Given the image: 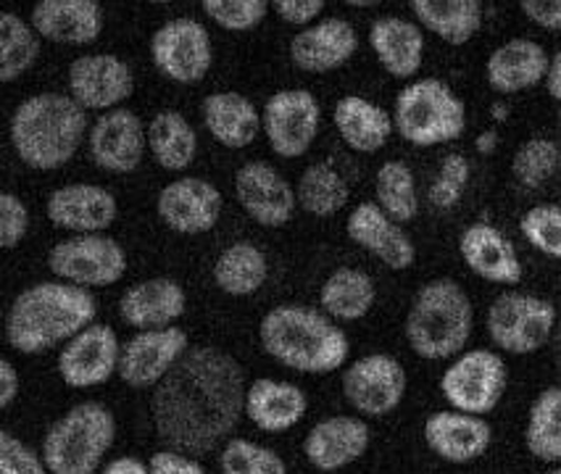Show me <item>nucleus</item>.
<instances>
[{"mask_svg": "<svg viewBox=\"0 0 561 474\" xmlns=\"http://www.w3.org/2000/svg\"><path fill=\"white\" fill-rule=\"evenodd\" d=\"M266 277H270V264L264 251L248 240L227 245L214 262V282L221 293L232 298L253 296L266 282Z\"/></svg>", "mask_w": 561, "mask_h": 474, "instance_id": "obj_36", "label": "nucleus"}, {"mask_svg": "<svg viewBox=\"0 0 561 474\" xmlns=\"http://www.w3.org/2000/svg\"><path fill=\"white\" fill-rule=\"evenodd\" d=\"M485 327L499 350L512 356H533L557 335L559 309L548 298L506 290L488 307Z\"/></svg>", "mask_w": 561, "mask_h": 474, "instance_id": "obj_8", "label": "nucleus"}, {"mask_svg": "<svg viewBox=\"0 0 561 474\" xmlns=\"http://www.w3.org/2000/svg\"><path fill=\"white\" fill-rule=\"evenodd\" d=\"M234 198L261 227H285L293 219L298 196L283 174L266 161H248L234 174Z\"/></svg>", "mask_w": 561, "mask_h": 474, "instance_id": "obj_19", "label": "nucleus"}, {"mask_svg": "<svg viewBox=\"0 0 561 474\" xmlns=\"http://www.w3.org/2000/svg\"><path fill=\"white\" fill-rule=\"evenodd\" d=\"M296 196L298 206L311 217H335L348 204V185L337 169H332L328 161H319L301 174Z\"/></svg>", "mask_w": 561, "mask_h": 474, "instance_id": "obj_40", "label": "nucleus"}, {"mask_svg": "<svg viewBox=\"0 0 561 474\" xmlns=\"http://www.w3.org/2000/svg\"><path fill=\"white\" fill-rule=\"evenodd\" d=\"M116 440V419L98 401L71 406L48 427L43 459L50 474H98Z\"/></svg>", "mask_w": 561, "mask_h": 474, "instance_id": "obj_6", "label": "nucleus"}, {"mask_svg": "<svg viewBox=\"0 0 561 474\" xmlns=\"http://www.w3.org/2000/svg\"><path fill=\"white\" fill-rule=\"evenodd\" d=\"M0 474H50L45 459L32 451L27 443L11 435L9 430L0 432Z\"/></svg>", "mask_w": 561, "mask_h": 474, "instance_id": "obj_46", "label": "nucleus"}, {"mask_svg": "<svg viewBox=\"0 0 561 474\" xmlns=\"http://www.w3.org/2000/svg\"><path fill=\"white\" fill-rule=\"evenodd\" d=\"M272 9L285 24L306 30L317 24V19L322 16L324 0H274Z\"/></svg>", "mask_w": 561, "mask_h": 474, "instance_id": "obj_48", "label": "nucleus"}, {"mask_svg": "<svg viewBox=\"0 0 561 474\" xmlns=\"http://www.w3.org/2000/svg\"><path fill=\"white\" fill-rule=\"evenodd\" d=\"M375 204L398 224L414 222L420 213L416 180L407 161H385L375 177Z\"/></svg>", "mask_w": 561, "mask_h": 474, "instance_id": "obj_39", "label": "nucleus"}, {"mask_svg": "<svg viewBox=\"0 0 561 474\" xmlns=\"http://www.w3.org/2000/svg\"><path fill=\"white\" fill-rule=\"evenodd\" d=\"M506 114H508V108L504 106V103H495V106H493V116H495V119L504 122Z\"/></svg>", "mask_w": 561, "mask_h": 474, "instance_id": "obj_56", "label": "nucleus"}, {"mask_svg": "<svg viewBox=\"0 0 561 474\" xmlns=\"http://www.w3.org/2000/svg\"><path fill=\"white\" fill-rule=\"evenodd\" d=\"M377 301L375 279L367 271L354 269V266H341L324 279L319 290V307L332 320L356 322L369 314Z\"/></svg>", "mask_w": 561, "mask_h": 474, "instance_id": "obj_34", "label": "nucleus"}, {"mask_svg": "<svg viewBox=\"0 0 561 474\" xmlns=\"http://www.w3.org/2000/svg\"><path fill=\"white\" fill-rule=\"evenodd\" d=\"M332 122H335L337 135L345 146L356 153H377L388 146L396 129L393 114H388L364 95H343L335 103Z\"/></svg>", "mask_w": 561, "mask_h": 474, "instance_id": "obj_32", "label": "nucleus"}, {"mask_svg": "<svg viewBox=\"0 0 561 474\" xmlns=\"http://www.w3.org/2000/svg\"><path fill=\"white\" fill-rule=\"evenodd\" d=\"M30 232V211L14 193H0V245L14 251Z\"/></svg>", "mask_w": 561, "mask_h": 474, "instance_id": "obj_47", "label": "nucleus"}, {"mask_svg": "<svg viewBox=\"0 0 561 474\" xmlns=\"http://www.w3.org/2000/svg\"><path fill=\"white\" fill-rule=\"evenodd\" d=\"M204 14L227 32H251L264 22L272 5L266 0H204Z\"/></svg>", "mask_w": 561, "mask_h": 474, "instance_id": "obj_44", "label": "nucleus"}, {"mask_svg": "<svg viewBox=\"0 0 561 474\" xmlns=\"http://www.w3.org/2000/svg\"><path fill=\"white\" fill-rule=\"evenodd\" d=\"M474 327V309L456 279H430L416 290L407 314L409 348L425 361H446L465 354Z\"/></svg>", "mask_w": 561, "mask_h": 474, "instance_id": "obj_5", "label": "nucleus"}, {"mask_svg": "<svg viewBox=\"0 0 561 474\" xmlns=\"http://www.w3.org/2000/svg\"><path fill=\"white\" fill-rule=\"evenodd\" d=\"M151 58L167 80L178 84H198L206 80L214 63L211 35L198 19H172L153 32Z\"/></svg>", "mask_w": 561, "mask_h": 474, "instance_id": "obj_12", "label": "nucleus"}, {"mask_svg": "<svg viewBox=\"0 0 561 474\" xmlns=\"http://www.w3.org/2000/svg\"><path fill=\"white\" fill-rule=\"evenodd\" d=\"M546 474H561V466H557V470H551V472H546Z\"/></svg>", "mask_w": 561, "mask_h": 474, "instance_id": "obj_58", "label": "nucleus"}, {"mask_svg": "<svg viewBox=\"0 0 561 474\" xmlns=\"http://www.w3.org/2000/svg\"><path fill=\"white\" fill-rule=\"evenodd\" d=\"M101 474H151V466L137 456H119L108 461V464L101 470Z\"/></svg>", "mask_w": 561, "mask_h": 474, "instance_id": "obj_52", "label": "nucleus"}, {"mask_svg": "<svg viewBox=\"0 0 561 474\" xmlns=\"http://www.w3.org/2000/svg\"><path fill=\"white\" fill-rule=\"evenodd\" d=\"M187 350H191V337L185 330H140L122 346V382L135 391H156Z\"/></svg>", "mask_w": 561, "mask_h": 474, "instance_id": "obj_14", "label": "nucleus"}, {"mask_svg": "<svg viewBox=\"0 0 561 474\" xmlns=\"http://www.w3.org/2000/svg\"><path fill=\"white\" fill-rule=\"evenodd\" d=\"M221 474H288V466L272 448L245 438L227 440L219 453Z\"/></svg>", "mask_w": 561, "mask_h": 474, "instance_id": "obj_42", "label": "nucleus"}, {"mask_svg": "<svg viewBox=\"0 0 561 474\" xmlns=\"http://www.w3.org/2000/svg\"><path fill=\"white\" fill-rule=\"evenodd\" d=\"M553 354H557V367H559V372H561V320H559L557 335H553Z\"/></svg>", "mask_w": 561, "mask_h": 474, "instance_id": "obj_55", "label": "nucleus"}, {"mask_svg": "<svg viewBox=\"0 0 561 474\" xmlns=\"http://www.w3.org/2000/svg\"><path fill=\"white\" fill-rule=\"evenodd\" d=\"M369 45L393 80H414L425 61V32L403 16H380L369 27Z\"/></svg>", "mask_w": 561, "mask_h": 474, "instance_id": "obj_29", "label": "nucleus"}, {"mask_svg": "<svg viewBox=\"0 0 561 474\" xmlns=\"http://www.w3.org/2000/svg\"><path fill=\"white\" fill-rule=\"evenodd\" d=\"M548 67L551 58L543 45L530 37H512L488 56L485 77L499 95H514L546 82Z\"/></svg>", "mask_w": 561, "mask_h": 474, "instance_id": "obj_28", "label": "nucleus"}, {"mask_svg": "<svg viewBox=\"0 0 561 474\" xmlns=\"http://www.w3.org/2000/svg\"><path fill=\"white\" fill-rule=\"evenodd\" d=\"M266 356L301 374H332L351 354L348 335L332 316L301 303H283L266 311L259 324Z\"/></svg>", "mask_w": 561, "mask_h": 474, "instance_id": "obj_3", "label": "nucleus"}, {"mask_svg": "<svg viewBox=\"0 0 561 474\" xmlns=\"http://www.w3.org/2000/svg\"><path fill=\"white\" fill-rule=\"evenodd\" d=\"M48 269L80 288H108L127 275V253L106 232L71 235L50 248Z\"/></svg>", "mask_w": 561, "mask_h": 474, "instance_id": "obj_10", "label": "nucleus"}, {"mask_svg": "<svg viewBox=\"0 0 561 474\" xmlns=\"http://www.w3.org/2000/svg\"><path fill=\"white\" fill-rule=\"evenodd\" d=\"M407 369L390 354H367L343 372V395L362 417L393 414L407 395Z\"/></svg>", "mask_w": 561, "mask_h": 474, "instance_id": "obj_13", "label": "nucleus"}, {"mask_svg": "<svg viewBox=\"0 0 561 474\" xmlns=\"http://www.w3.org/2000/svg\"><path fill=\"white\" fill-rule=\"evenodd\" d=\"M469 161L461 153H448L446 159L440 161L438 174H435L433 185L427 190V200L435 206V209L448 211L459 204L461 196H465L469 185Z\"/></svg>", "mask_w": 561, "mask_h": 474, "instance_id": "obj_45", "label": "nucleus"}, {"mask_svg": "<svg viewBox=\"0 0 561 474\" xmlns=\"http://www.w3.org/2000/svg\"><path fill=\"white\" fill-rule=\"evenodd\" d=\"M41 41L90 45L103 32V9L95 0H41L30 14Z\"/></svg>", "mask_w": 561, "mask_h": 474, "instance_id": "obj_25", "label": "nucleus"}, {"mask_svg": "<svg viewBox=\"0 0 561 474\" xmlns=\"http://www.w3.org/2000/svg\"><path fill=\"white\" fill-rule=\"evenodd\" d=\"M508 369L504 356L491 348H469L446 367L440 393L454 412L488 417L504 401Z\"/></svg>", "mask_w": 561, "mask_h": 474, "instance_id": "obj_9", "label": "nucleus"}, {"mask_svg": "<svg viewBox=\"0 0 561 474\" xmlns=\"http://www.w3.org/2000/svg\"><path fill=\"white\" fill-rule=\"evenodd\" d=\"M396 132L414 148H435L459 140L467 129V106L451 84L438 77L411 80L396 95Z\"/></svg>", "mask_w": 561, "mask_h": 474, "instance_id": "obj_7", "label": "nucleus"}, {"mask_svg": "<svg viewBox=\"0 0 561 474\" xmlns=\"http://www.w3.org/2000/svg\"><path fill=\"white\" fill-rule=\"evenodd\" d=\"M309 412V398L298 385L272 377H259L248 385L245 393V417L261 432H288L301 425Z\"/></svg>", "mask_w": 561, "mask_h": 474, "instance_id": "obj_30", "label": "nucleus"}, {"mask_svg": "<svg viewBox=\"0 0 561 474\" xmlns=\"http://www.w3.org/2000/svg\"><path fill=\"white\" fill-rule=\"evenodd\" d=\"M9 135L24 166L56 172L82 148L88 135V112L64 93L30 95L11 116Z\"/></svg>", "mask_w": 561, "mask_h": 474, "instance_id": "obj_4", "label": "nucleus"}, {"mask_svg": "<svg viewBox=\"0 0 561 474\" xmlns=\"http://www.w3.org/2000/svg\"><path fill=\"white\" fill-rule=\"evenodd\" d=\"M459 253L469 271L485 282L517 285L525 275L512 240L488 222H474L461 232Z\"/></svg>", "mask_w": 561, "mask_h": 474, "instance_id": "obj_26", "label": "nucleus"}, {"mask_svg": "<svg viewBox=\"0 0 561 474\" xmlns=\"http://www.w3.org/2000/svg\"><path fill=\"white\" fill-rule=\"evenodd\" d=\"M201 114H204V125L211 132V138L219 146L232 148V151H243V148L253 146L259 132H264L261 114L253 106V101L234 93V90H219V93L206 95Z\"/></svg>", "mask_w": 561, "mask_h": 474, "instance_id": "obj_31", "label": "nucleus"}, {"mask_svg": "<svg viewBox=\"0 0 561 474\" xmlns=\"http://www.w3.org/2000/svg\"><path fill=\"white\" fill-rule=\"evenodd\" d=\"M98 303L80 285L35 282L14 298L5 314V340L22 356H37L64 346L95 324Z\"/></svg>", "mask_w": 561, "mask_h": 474, "instance_id": "obj_2", "label": "nucleus"}, {"mask_svg": "<svg viewBox=\"0 0 561 474\" xmlns=\"http://www.w3.org/2000/svg\"><path fill=\"white\" fill-rule=\"evenodd\" d=\"M135 93V74L114 54H84L69 67V95L84 112H114Z\"/></svg>", "mask_w": 561, "mask_h": 474, "instance_id": "obj_16", "label": "nucleus"}, {"mask_svg": "<svg viewBox=\"0 0 561 474\" xmlns=\"http://www.w3.org/2000/svg\"><path fill=\"white\" fill-rule=\"evenodd\" d=\"M525 446L533 459L546 464L561 461V385H551L535 395L525 425Z\"/></svg>", "mask_w": 561, "mask_h": 474, "instance_id": "obj_37", "label": "nucleus"}, {"mask_svg": "<svg viewBox=\"0 0 561 474\" xmlns=\"http://www.w3.org/2000/svg\"><path fill=\"white\" fill-rule=\"evenodd\" d=\"M148 151L167 172H185L198 153V135L180 112H159L148 125Z\"/></svg>", "mask_w": 561, "mask_h": 474, "instance_id": "obj_35", "label": "nucleus"}, {"mask_svg": "<svg viewBox=\"0 0 561 474\" xmlns=\"http://www.w3.org/2000/svg\"><path fill=\"white\" fill-rule=\"evenodd\" d=\"M221 193L204 177H180L161 187L156 211L172 232L204 235L217 227L221 217Z\"/></svg>", "mask_w": 561, "mask_h": 474, "instance_id": "obj_18", "label": "nucleus"}, {"mask_svg": "<svg viewBox=\"0 0 561 474\" xmlns=\"http://www.w3.org/2000/svg\"><path fill=\"white\" fill-rule=\"evenodd\" d=\"M122 343L114 327L108 324H90L80 335L64 343L58 354V374L75 391L106 385L114 374H119Z\"/></svg>", "mask_w": 561, "mask_h": 474, "instance_id": "obj_15", "label": "nucleus"}, {"mask_svg": "<svg viewBox=\"0 0 561 474\" xmlns=\"http://www.w3.org/2000/svg\"><path fill=\"white\" fill-rule=\"evenodd\" d=\"M546 88H548V95H551V99L557 103H561V48L551 56V67H548Z\"/></svg>", "mask_w": 561, "mask_h": 474, "instance_id": "obj_53", "label": "nucleus"}, {"mask_svg": "<svg viewBox=\"0 0 561 474\" xmlns=\"http://www.w3.org/2000/svg\"><path fill=\"white\" fill-rule=\"evenodd\" d=\"M48 222L56 230L75 232V235H98L106 232L116 222L114 193L90 182H71V185L56 187L45 204Z\"/></svg>", "mask_w": 561, "mask_h": 474, "instance_id": "obj_20", "label": "nucleus"}, {"mask_svg": "<svg viewBox=\"0 0 561 474\" xmlns=\"http://www.w3.org/2000/svg\"><path fill=\"white\" fill-rule=\"evenodd\" d=\"M187 293L178 279L153 277L142 279L124 290L119 298V316L129 327L140 330H161L172 327L174 322L185 314Z\"/></svg>", "mask_w": 561, "mask_h": 474, "instance_id": "obj_27", "label": "nucleus"}, {"mask_svg": "<svg viewBox=\"0 0 561 474\" xmlns=\"http://www.w3.org/2000/svg\"><path fill=\"white\" fill-rule=\"evenodd\" d=\"M148 466H151V474H206L204 464L198 459L172 451V448L153 453Z\"/></svg>", "mask_w": 561, "mask_h": 474, "instance_id": "obj_49", "label": "nucleus"}, {"mask_svg": "<svg viewBox=\"0 0 561 474\" xmlns=\"http://www.w3.org/2000/svg\"><path fill=\"white\" fill-rule=\"evenodd\" d=\"M561 166V148L548 138H530L517 148L512 159V174L527 190L543 187Z\"/></svg>", "mask_w": 561, "mask_h": 474, "instance_id": "obj_41", "label": "nucleus"}, {"mask_svg": "<svg viewBox=\"0 0 561 474\" xmlns=\"http://www.w3.org/2000/svg\"><path fill=\"white\" fill-rule=\"evenodd\" d=\"M356 50L358 35L354 24L341 16H330L296 32L290 41V61L306 74H328L345 67Z\"/></svg>", "mask_w": 561, "mask_h": 474, "instance_id": "obj_22", "label": "nucleus"}, {"mask_svg": "<svg viewBox=\"0 0 561 474\" xmlns=\"http://www.w3.org/2000/svg\"><path fill=\"white\" fill-rule=\"evenodd\" d=\"M371 443L369 425L362 417L335 414L317 421L304 440L306 461L319 472H337L356 464Z\"/></svg>", "mask_w": 561, "mask_h": 474, "instance_id": "obj_21", "label": "nucleus"}, {"mask_svg": "<svg viewBox=\"0 0 561 474\" xmlns=\"http://www.w3.org/2000/svg\"><path fill=\"white\" fill-rule=\"evenodd\" d=\"M90 159L108 174H129L146 159L148 129L129 108L101 114L88 135Z\"/></svg>", "mask_w": 561, "mask_h": 474, "instance_id": "obj_17", "label": "nucleus"}, {"mask_svg": "<svg viewBox=\"0 0 561 474\" xmlns=\"http://www.w3.org/2000/svg\"><path fill=\"white\" fill-rule=\"evenodd\" d=\"M19 393H22V377H19L14 361L3 359L0 361V406H14Z\"/></svg>", "mask_w": 561, "mask_h": 474, "instance_id": "obj_51", "label": "nucleus"}, {"mask_svg": "<svg viewBox=\"0 0 561 474\" xmlns=\"http://www.w3.org/2000/svg\"><path fill=\"white\" fill-rule=\"evenodd\" d=\"M322 127V106L311 90L288 88L277 90L261 112V129L274 155L298 159L314 146Z\"/></svg>", "mask_w": 561, "mask_h": 474, "instance_id": "obj_11", "label": "nucleus"}, {"mask_svg": "<svg viewBox=\"0 0 561 474\" xmlns=\"http://www.w3.org/2000/svg\"><path fill=\"white\" fill-rule=\"evenodd\" d=\"M425 443L435 456L448 464H469L488 453L493 443V430L485 417H474L465 412H435L422 427Z\"/></svg>", "mask_w": 561, "mask_h": 474, "instance_id": "obj_24", "label": "nucleus"}, {"mask_svg": "<svg viewBox=\"0 0 561 474\" xmlns=\"http://www.w3.org/2000/svg\"><path fill=\"white\" fill-rule=\"evenodd\" d=\"M416 24L448 45H467L485 19L480 0H411Z\"/></svg>", "mask_w": 561, "mask_h": 474, "instance_id": "obj_33", "label": "nucleus"}, {"mask_svg": "<svg viewBox=\"0 0 561 474\" xmlns=\"http://www.w3.org/2000/svg\"><path fill=\"white\" fill-rule=\"evenodd\" d=\"M519 232L535 251H540L548 258H561V206H533L519 219Z\"/></svg>", "mask_w": 561, "mask_h": 474, "instance_id": "obj_43", "label": "nucleus"}, {"mask_svg": "<svg viewBox=\"0 0 561 474\" xmlns=\"http://www.w3.org/2000/svg\"><path fill=\"white\" fill-rule=\"evenodd\" d=\"M495 146H499V135H495L493 129L482 132L478 142H474V148H478V153H482V155H491L495 151Z\"/></svg>", "mask_w": 561, "mask_h": 474, "instance_id": "obj_54", "label": "nucleus"}, {"mask_svg": "<svg viewBox=\"0 0 561 474\" xmlns=\"http://www.w3.org/2000/svg\"><path fill=\"white\" fill-rule=\"evenodd\" d=\"M41 58V35L14 11L0 14V82H16Z\"/></svg>", "mask_w": 561, "mask_h": 474, "instance_id": "obj_38", "label": "nucleus"}, {"mask_svg": "<svg viewBox=\"0 0 561 474\" xmlns=\"http://www.w3.org/2000/svg\"><path fill=\"white\" fill-rule=\"evenodd\" d=\"M519 9L535 27L561 32V0H522Z\"/></svg>", "mask_w": 561, "mask_h": 474, "instance_id": "obj_50", "label": "nucleus"}, {"mask_svg": "<svg viewBox=\"0 0 561 474\" xmlns=\"http://www.w3.org/2000/svg\"><path fill=\"white\" fill-rule=\"evenodd\" d=\"M348 5H354V9H371V5H377V3H364V0H362V3H358V0H351Z\"/></svg>", "mask_w": 561, "mask_h": 474, "instance_id": "obj_57", "label": "nucleus"}, {"mask_svg": "<svg viewBox=\"0 0 561 474\" xmlns=\"http://www.w3.org/2000/svg\"><path fill=\"white\" fill-rule=\"evenodd\" d=\"M245 372L227 350L191 346L151 395L156 435L172 451L206 456L245 417Z\"/></svg>", "mask_w": 561, "mask_h": 474, "instance_id": "obj_1", "label": "nucleus"}, {"mask_svg": "<svg viewBox=\"0 0 561 474\" xmlns=\"http://www.w3.org/2000/svg\"><path fill=\"white\" fill-rule=\"evenodd\" d=\"M345 232L358 248L371 253L375 258L393 271L409 269L416 262V248L401 224L385 213L375 200H364L348 213Z\"/></svg>", "mask_w": 561, "mask_h": 474, "instance_id": "obj_23", "label": "nucleus"}]
</instances>
